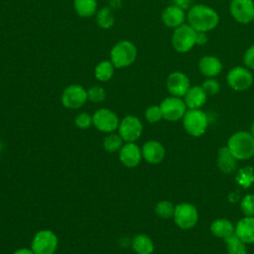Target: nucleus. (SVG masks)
I'll return each instance as SVG.
<instances>
[{"mask_svg":"<svg viewBox=\"0 0 254 254\" xmlns=\"http://www.w3.org/2000/svg\"><path fill=\"white\" fill-rule=\"evenodd\" d=\"M187 22L196 32L207 33L219 23L218 13L205 4H194L187 11Z\"/></svg>","mask_w":254,"mask_h":254,"instance_id":"obj_1","label":"nucleus"},{"mask_svg":"<svg viewBox=\"0 0 254 254\" xmlns=\"http://www.w3.org/2000/svg\"><path fill=\"white\" fill-rule=\"evenodd\" d=\"M109 56V60L115 68H124L130 66L136 61L138 50L133 42L129 40H120L113 45Z\"/></svg>","mask_w":254,"mask_h":254,"instance_id":"obj_2","label":"nucleus"},{"mask_svg":"<svg viewBox=\"0 0 254 254\" xmlns=\"http://www.w3.org/2000/svg\"><path fill=\"white\" fill-rule=\"evenodd\" d=\"M226 147L236 160H248L254 156V137L250 132H236L228 139Z\"/></svg>","mask_w":254,"mask_h":254,"instance_id":"obj_3","label":"nucleus"},{"mask_svg":"<svg viewBox=\"0 0 254 254\" xmlns=\"http://www.w3.org/2000/svg\"><path fill=\"white\" fill-rule=\"evenodd\" d=\"M195 41L196 31L193 30L188 23L174 29L171 38V43L174 50L180 54L190 52L196 45Z\"/></svg>","mask_w":254,"mask_h":254,"instance_id":"obj_4","label":"nucleus"},{"mask_svg":"<svg viewBox=\"0 0 254 254\" xmlns=\"http://www.w3.org/2000/svg\"><path fill=\"white\" fill-rule=\"evenodd\" d=\"M183 125L187 133L193 137H199L205 132L208 119L202 110L189 109L183 117Z\"/></svg>","mask_w":254,"mask_h":254,"instance_id":"obj_5","label":"nucleus"},{"mask_svg":"<svg viewBox=\"0 0 254 254\" xmlns=\"http://www.w3.org/2000/svg\"><path fill=\"white\" fill-rule=\"evenodd\" d=\"M58 244L59 240L54 231L42 229L35 233L31 242V249L35 254H54Z\"/></svg>","mask_w":254,"mask_h":254,"instance_id":"obj_6","label":"nucleus"},{"mask_svg":"<svg viewBox=\"0 0 254 254\" xmlns=\"http://www.w3.org/2000/svg\"><path fill=\"white\" fill-rule=\"evenodd\" d=\"M254 77L249 68L245 65H236L228 70L226 82L228 86L235 91H244L251 87Z\"/></svg>","mask_w":254,"mask_h":254,"instance_id":"obj_7","label":"nucleus"},{"mask_svg":"<svg viewBox=\"0 0 254 254\" xmlns=\"http://www.w3.org/2000/svg\"><path fill=\"white\" fill-rule=\"evenodd\" d=\"M87 100V89L77 83L67 85L61 96L62 104L67 109H78Z\"/></svg>","mask_w":254,"mask_h":254,"instance_id":"obj_8","label":"nucleus"},{"mask_svg":"<svg viewBox=\"0 0 254 254\" xmlns=\"http://www.w3.org/2000/svg\"><path fill=\"white\" fill-rule=\"evenodd\" d=\"M174 220L182 229L192 228L198 221V212L196 207L189 202H182L175 206Z\"/></svg>","mask_w":254,"mask_h":254,"instance_id":"obj_9","label":"nucleus"},{"mask_svg":"<svg viewBox=\"0 0 254 254\" xmlns=\"http://www.w3.org/2000/svg\"><path fill=\"white\" fill-rule=\"evenodd\" d=\"M117 114L107 108H99L92 114V125L103 133H112L119 126Z\"/></svg>","mask_w":254,"mask_h":254,"instance_id":"obj_10","label":"nucleus"},{"mask_svg":"<svg viewBox=\"0 0 254 254\" xmlns=\"http://www.w3.org/2000/svg\"><path fill=\"white\" fill-rule=\"evenodd\" d=\"M160 108L164 119L168 121H178L183 119L188 107L182 97L171 95L163 99L160 103Z\"/></svg>","mask_w":254,"mask_h":254,"instance_id":"obj_11","label":"nucleus"},{"mask_svg":"<svg viewBox=\"0 0 254 254\" xmlns=\"http://www.w3.org/2000/svg\"><path fill=\"white\" fill-rule=\"evenodd\" d=\"M142 132L143 124L135 115H126L119 122L118 134L124 142H135L140 138Z\"/></svg>","mask_w":254,"mask_h":254,"instance_id":"obj_12","label":"nucleus"},{"mask_svg":"<svg viewBox=\"0 0 254 254\" xmlns=\"http://www.w3.org/2000/svg\"><path fill=\"white\" fill-rule=\"evenodd\" d=\"M229 12L239 24H249L254 17V0H230Z\"/></svg>","mask_w":254,"mask_h":254,"instance_id":"obj_13","label":"nucleus"},{"mask_svg":"<svg viewBox=\"0 0 254 254\" xmlns=\"http://www.w3.org/2000/svg\"><path fill=\"white\" fill-rule=\"evenodd\" d=\"M166 86L171 95L184 97V95L190 87V81L186 73L176 70L168 75Z\"/></svg>","mask_w":254,"mask_h":254,"instance_id":"obj_14","label":"nucleus"},{"mask_svg":"<svg viewBox=\"0 0 254 254\" xmlns=\"http://www.w3.org/2000/svg\"><path fill=\"white\" fill-rule=\"evenodd\" d=\"M142 158V150L135 142H126L119 150V160L127 168L138 166Z\"/></svg>","mask_w":254,"mask_h":254,"instance_id":"obj_15","label":"nucleus"},{"mask_svg":"<svg viewBox=\"0 0 254 254\" xmlns=\"http://www.w3.org/2000/svg\"><path fill=\"white\" fill-rule=\"evenodd\" d=\"M161 20L166 27L176 29L185 24L187 20V14L185 10L181 9L175 4H172L163 10L161 14Z\"/></svg>","mask_w":254,"mask_h":254,"instance_id":"obj_16","label":"nucleus"},{"mask_svg":"<svg viewBox=\"0 0 254 254\" xmlns=\"http://www.w3.org/2000/svg\"><path fill=\"white\" fill-rule=\"evenodd\" d=\"M197 67L199 72L205 77H215L222 71L223 64L217 57L205 55L199 59Z\"/></svg>","mask_w":254,"mask_h":254,"instance_id":"obj_17","label":"nucleus"},{"mask_svg":"<svg viewBox=\"0 0 254 254\" xmlns=\"http://www.w3.org/2000/svg\"><path fill=\"white\" fill-rule=\"evenodd\" d=\"M142 157L149 164H159L165 158V148L164 146L155 140L146 142L142 147Z\"/></svg>","mask_w":254,"mask_h":254,"instance_id":"obj_18","label":"nucleus"},{"mask_svg":"<svg viewBox=\"0 0 254 254\" xmlns=\"http://www.w3.org/2000/svg\"><path fill=\"white\" fill-rule=\"evenodd\" d=\"M207 95L199 85H193L189 88L184 95V101L189 109H200L206 102Z\"/></svg>","mask_w":254,"mask_h":254,"instance_id":"obj_19","label":"nucleus"},{"mask_svg":"<svg viewBox=\"0 0 254 254\" xmlns=\"http://www.w3.org/2000/svg\"><path fill=\"white\" fill-rule=\"evenodd\" d=\"M244 243H254V216H245L235 225L234 232Z\"/></svg>","mask_w":254,"mask_h":254,"instance_id":"obj_20","label":"nucleus"},{"mask_svg":"<svg viewBox=\"0 0 254 254\" xmlns=\"http://www.w3.org/2000/svg\"><path fill=\"white\" fill-rule=\"evenodd\" d=\"M236 159L230 153L227 147H221L218 149L217 166L218 169L224 174H230L236 169Z\"/></svg>","mask_w":254,"mask_h":254,"instance_id":"obj_21","label":"nucleus"},{"mask_svg":"<svg viewBox=\"0 0 254 254\" xmlns=\"http://www.w3.org/2000/svg\"><path fill=\"white\" fill-rule=\"evenodd\" d=\"M211 233L219 238H227L234 234L235 226L226 218H217L210 224Z\"/></svg>","mask_w":254,"mask_h":254,"instance_id":"obj_22","label":"nucleus"},{"mask_svg":"<svg viewBox=\"0 0 254 254\" xmlns=\"http://www.w3.org/2000/svg\"><path fill=\"white\" fill-rule=\"evenodd\" d=\"M73 9L80 18L95 16L98 10L97 0H73Z\"/></svg>","mask_w":254,"mask_h":254,"instance_id":"obj_23","label":"nucleus"},{"mask_svg":"<svg viewBox=\"0 0 254 254\" xmlns=\"http://www.w3.org/2000/svg\"><path fill=\"white\" fill-rule=\"evenodd\" d=\"M132 249L136 254H152L154 252L153 240L146 234H137L131 241Z\"/></svg>","mask_w":254,"mask_h":254,"instance_id":"obj_24","label":"nucleus"},{"mask_svg":"<svg viewBox=\"0 0 254 254\" xmlns=\"http://www.w3.org/2000/svg\"><path fill=\"white\" fill-rule=\"evenodd\" d=\"M115 66L110 60H103L94 66V76L98 81L105 82L110 80L115 73Z\"/></svg>","mask_w":254,"mask_h":254,"instance_id":"obj_25","label":"nucleus"},{"mask_svg":"<svg viewBox=\"0 0 254 254\" xmlns=\"http://www.w3.org/2000/svg\"><path fill=\"white\" fill-rule=\"evenodd\" d=\"M95 21L98 27L101 29H110L114 26L115 24V16H114V11L108 7V6H103L100 9L97 10L95 14Z\"/></svg>","mask_w":254,"mask_h":254,"instance_id":"obj_26","label":"nucleus"},{"mask_svg":"<svg viewBox=\"0 0 254 254\" xmlns=\"http://www.w3.org/2000/svg\"><path fill=\"white\" fill-rule=\"evenodd\" d=\"M224 240L228 254H247L246 243H244L235 233Z\"/></svg>","mask_w":254,"mask_h":254,"instance_id":"obj_27","label":"nucleus"},{"mask_svg":"<svg viewBox=\"0 0 254 254\" xmlns=\"http://www.w3.org/2000/svg\"><path fill=\"white\" fill-rule=\"evenodd\" d=\"M124 140L119 134H115L114 132L109 133L103 140V148L106 152L114 153L121 149L123 146Z\"/></svg>","mask_w":254,"mask_h":254,"instance_id":"obj_28","label":"nucleus"},{"mask_svg":"<svg viewBox=\"0 0 254 254\" xmlns=\"http://www.w3.org/2000/svg\"><path fill=\"white\" fill-rule=\"evenodd\" d=\"M175 205L169 200H161L155 206V213L162 219H168L174 216Z\"/></svg>","mask_w":254,"mask_h":254,"instance_id":"obj_29","label":"nucleus"},{"mask_svg":"<svg viewBox=\"0 0 254 254\" xmlns=\"http://www.w3.org/2000/svg\"><path fill=\"white\" fill-rule=\"evenodd\" d=\"M236 182L243 188H248L254 182V169L250 166L240 169L236 175Z\"/></svg>","mask_w":254,"mask_h":254,"instance_id":"obj_30","label":"nucleus"},{"mask_svg":"<svg viewBox=\"0 0 254 254\" xmlns=\"http://www.w3.org/2000/svg\"><path fill=\"white\" fill-rule=\"evenodd\" d=\"M106 98V91L100 85H93L87 89V99L93 103L102 102Z\"/></svg>","mask_w":254,"mask_h":254,"instance_id":"obj_31","label":"nucleus"},{"mask_svg":"<svg viewBox=\"0 0 254 254\" xmlns=\"http://www.w3.org/2000/svg\"><path fill=\"white\" fill-rule=\"evenodd\" d=\"M200 86L207 96H213L220 90V83L214 77H206Z\"/></svg>","mask_w":254,"mask_h":254,"instance_id":"obj_32","label":"nucleus"},{"mask_svg":"<svg viewBox=\"0 0 254 254\" xmlns=\"http://www.w3.org/2000/svg\"><path fill=\"white\" fill-rule=\"evenodd\" d=\"M240 206L245 216H254V194L253 193L246 194L242 198L240 202Z\"/></svg>","mask_w":254,"mask_h":254,"instance_id":"obj_33","label":"nucleus"},{"mask_svg":"<svg viewBox=\"0 0 254 254\" xmlns=\"http://www.w3.org/2000/svg\"><path fill=\"white\" fill-rule=\"evenodd\" d=\"M145 118L150 123L159 122L163 119V114L160 108V105H151L145 111Z\"/></svg>","mask_w":254,"mask_h":254,"instance_id":"obj_34","label":"nucleus"},{"mask_svg":"<svg viewBox=\"0 0 254 254\" xmlns=\"http://www.w3.org/2000/svg\"><path fill=\"white\" fill-rule=\"evenodd\" d=\"M74 124L79 129H87L92 124V115L87 112H80L75 116Z\"/></svg>","mask_w":254,"mask_h":254,"instance_id":"obj_35","label":"nucleus"},{"mask_svg":"<svg viewBox=\"0 0 254 254\" xmlns=\"http://www.w3.org/2000/svg\"><path fill=\"white\" fill-rule=\"evenodd\" d=\"M243 64L250 70H254V44L245 51L243 55Z\"/></svg>","mask_w":254,"mask_h":254,"instance_id":"obj_36","label":"nucleus"},{"mask_svg":"<svg viewBox=\"0 0 254 254\" xmlns=\"http://www.w3.org/2000/svg\"><path fill=\"white\" fill-rule=\"evenodd\" d=\"M173 4L185 11H188L192 5H194V0H173Z\"/></svg>","mask_w":254,"mask_h":254,"instance_id":"obj_37","label":"nucleus"},{"mask_svg":"<svg viewBox=\"0 0 254 254\" xmlns=\"http://www.w3.org/2000/svg\"><path fill=\"white\" fill-rule=\"evenodd\" d=\"M207 34L204 33V32H196V45L198 46H202V45H205L207 43Z\"/></svg>","mask_w":254,"mask_h":254,"instance_id":"obj_38","label":"nucleus"},{"mask_svg":"<svg viewBox=\"0 0 254 254\" xmlns=\"http://www.w3.org/2000/svg\"><path fill=\"white\" fill-rule=\"evenodd\" d=\"M122 0H109L108 1V7H110L113 11L114 10H118L122 7Z\"/></svg>","mask_w":254,"mask_h":254,"instance_id":"obj_39","label":"nucleus"},{"mask_svg":"<svg viewBox=\"0 0 254 254\" xmlns=\"http://www.w3.org/2000/svg\"><path fill=\"white\" fill-rule=\"evenodd\" d=\"M13 254H35L31 248H19L13 252Z\"/></svg>","mask_w":254,"mask_h":254,"instance_id":"obj_40","label":"nucleus"},{"mask_svg":"<svg viewBox=\"0 0 254 254\" xmlns=\"http://www.w3.org/2000/svg\"><path fill=\"white\" fill-rule=\"evenodd\" d=\"M251 134H252V136L254 137V121H253V123H252V125H251V132H250Z\"/></svg>","mask_w":254,"mask_h":254,"instance_id":"obj_41","label":"nucleus"},{"mask_svg":"<svg viewBox=\"0 0 254 254\" xmlns=\"http://www.w3.org/2000/svg\"><path fill=\"white\" fill-rule=\"evenodd\" d=\"M252 22H253V23H254V17H253V20H252Z\"/></svg>","mask_w":254,"mask_h":254,"instance_id":"obj_42","label":"nucleus"}]
</instances>
